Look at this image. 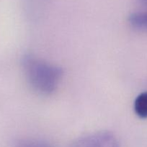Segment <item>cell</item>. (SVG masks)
Wrapping results in <instances>:
<instances>
[{
	"label": "cell",
	"mask_w": 147,
	"mask_h": 147,
	"mask_svg": "<svg viewBox=\"0 0 147 147\" xmlns=\"http://www.w3.org/2000/svg\"><path fill=\"white\" fill-rule=\"evenodd\" d=\"M69 147H119V143L111 132L98 131L78 138Z\"/></svg>",
	"instance_id": "obj_2"
},
{
	"label": "cell",
	"mask_w": 147,
	"mask_h": 147,
	"mask_svg": "<svg viewBox=\"0 0 147 147\" xmlns=\"http://www.w3.org/2000/svg\"><path fill=\"white\" fill-rule=\"evenodd\" d=\"M22 65L28 83L40 94L49 95L53 93L63 76V70L60 67L47 63L33 55L23 56Z\"/></svg>",
	"instance_id": "obj_1"
},
{
	"label": "cell",
	"mask_w": 147,
	"mask_h": 147,
	"mask_svg": "<svg viewBox=\"0 0 147 147\" xmlns=\"http://www.w3.org/2000/svg\"><path fill=\"white\" fill-rule=\"evenodd\" d=\"M129 24L138 30L147 31V11H136L128 17Z\"/></svg>",
	"instance_id": "obj_3"
},
{
	"label": "cell",
	"mask_w": 147,
	"mask_h": 147,
	"mask_svg": "<svg viewBox=\"0 0 147 147\" xmlns=\"http://www.w3.org/2000/svg\"><path fill=\"white\" fill-rule=\"evenodd\" d=\"M14 147H53L47 142L37 139H22L17 141Z\"/></svg>",
	"instance_id": "obj_5"
},
{
	"label": "cell",
	"mask_w": 147,
	"mask_h": 147,
	"mask_svg": "<svg viewBox=\"0 0 147 147\" xmlns=\"http://www.w3.org/2000/svg\"><path fill=\"white\" fill-rule=\"evenodd\" d=\"M140 1H141V2L144 4V5L147 6V0H140Z\"/></svg>",
	"instance_id": "obj_6"
},
{
	"label": "cell",
	"mask_w": 147,
	"mask_h": 147,
	"mask_svg": "<svg viewBox=\"0 0 147 147\" xmlns=\"http://www.w3.org/2000/svg\"><path fill=\"white\" fill-rule=\"evenodd\" d=\"M134 110L141 119L147 118V91L138 95L134 101Z\"/></svg>",
	"instance_id": "obj_4"
}]
</instances>
